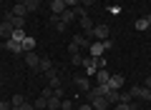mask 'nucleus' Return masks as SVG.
I'll use <instances>...</instances> for the list:
<instances>
[{"mask_svg":"<svg viewBox=\"0 0 151 110\" xmlns=\"http://www.w3.org/2000/svg\"><path fill=\"white\" fill-rule=\"evenodd\" d=\"M108 35H111V28H108L106 23H98V25H93V30H91L88 38H93V40H106Z\"/></svg>","mask_w":151,"mask_h":110,"instance_id":"1","label":"nucleus"},{"mask_svg":"<svg viewBox=\"0 0 151 110\" xmlns=\"http://www.w3.org/2000/svg\"><path fill=\"white\" fill-rule=\"evenodd\" d=\"M129 93H131V98H134V100H151V90L146 88V85H134Z\"/></svg>","mask_w":151,"mask_h":110,"instance_id":"2","label":"nucleus"},{"mask_svg":"<svg viewBox=\"0 0 151 110\" xmlns=\"http://www.w3.org/2000/svg\"><path fill=\"white\" fill-rule=\"evenodd\" d=\"M103 53H106L103 40H91V45H88V55H91V58H103Z\"/></svg>","mask_w":151,"mask_h":110,"instance_id":"3","label":"nucleus"},{"mask_svg":"<svg viewBox=\"0 0 151 110\" xmlns=\"http://www.w3.org/2000/svg\"><path fill=\"white\" fill-rule=\"evenodd\" d=\"M73 83L78 85V90H81V93H88V90L93 88V83H91V78H88V75H76Z\"/></svg>","mask_w":151,"mask_h":110,"instance_id":"4","label":"nucleus"},{"mask_svg":"<svg viewBox=\"0 0 151 110\" xmlns=\"http://www.w3.org/2000/svg\"><path fill=\"white\" fill-rule=\"evenodd\" d=\"M13 33H15V28H13V23L5 18V20L0 23V38H3V40H10V38H13Z\"/></svg>","mask_w":151,"mask_h":110,"instance_id":"5","label":"nucleus"},{"mask_svg":"<svg viewBox=\"0 0 151 110\" xmlns=\"http://www.w3.org/2000/svg\"><path fill=\"white\" fill-rule=\"evenodd\" d=\"M3 48H5L8 53H15V55H23V43L13 40V38H10V40H5V45H3Z\"/></svg>","mask_w":151,"mask_h":110,"instance_id":"6","label":"nucleus"},{"mask_svg":"<svg viewBox=\"0 0 151 110\" xmlns=\"http://www.w3.org/2000/svg\"><path fill=\"white\" fill-rule=\"evenodd\" d=\"M65 10H68V8H65V3H63V0H50V13H53L55 18H60Z\"/></svg>","mask_w":151,"mask_h":110,"instance_id":"7","label":"nucleus"},{"mask_svg":"<svg viewBox=\"0 0 151 110\" xmlns=\"http://www.w3.org/2000/svg\"><path fill=\"white\" fill-rule=\"evenodd\" d=\"M25 58V65L28 68H33V70H38V63H40V55H35V50H30V53H25L23 55Z\"/></svg>","mask_w":151,"mask_h":110,"instance_id":"8","label":"nucleus"},{"mask_svg":"<svg viewBox=\"0 0 151 110\" xmlns=\"http://www.w3.org/2000/svg\"><path fill=\"white\" fill-rule=\"evenodd\" d=\"M83 68H86V75L91 78V75H96V70H98V65H96V58H83Z\"/></svg>","mask_w":151,"mask_h":110,"instance_id":"9","label":"nucleus"},{"mask_svg":"<svg viewBox=\"0 0 151 110\" xmlns=\"http://www.w3.org/2000/svg\"><path fill=\"white\" fill-rule=\"evenodd\" d=\"M78 23H81L83 35H91V30H93V18H91V15H83V18H78Z\"/></svg>","mask_w":151,"mask_h":110,"instance_id":"10","label":"nucleus"},{"mask_svg":"<svg viewBox=\"0 0 151 110\" xmlns=\"http://www.w3.org/2000/svg\"><path fill=\"white\" fill-rule=\"evenodd\" d=\"M88 103L93 105V110H106L108 108V100L103 98V95H98V98H88Z\"/></svg>","mask_w":151,"mask_h":110,"instance_id":"11","label":"nucleus"},{"mask_svg":"<svg viewBox=\"0 0 151 110\" xmlns=\"http://www.w3.org/2000/svg\"><path fill=\"white\" fill-rule=\"evenodd\" d=\"M48 70H53V60H50V58H40V63H38V70H35V73L45 75Z\"/></svg>","mask_w":151,"mask_h":110,"instance_id":"12","label":"nucleus"},{"mask_svg":"<svg viewBox=\"0 0 151 110\" xmlns=\"http://www.w3.org/2000/svg\"><path fill=\"white\" fill-rule=\"evenodd\" d=\"M124 83H126V78H124V75H119V73L113 75V73H111V80H108V85H111L113 90H121V88H124Z\"/></svg>","mask_w":151,"mask_h":110,"instance_id":"13","label":"nucleus"},{"mask_svg":"<svg viewBox=\"0 0 151 110\" xmlns=\"http://www.w3.org/2000/svg\"><path fill=\"white\" fill-rule=\"evenodd\" d=\"M108 80H111V73H108L106 68H98V70H96V83H98V85H106Z\"/></svg>","mask_w":151,"mask_h":110,"instance_id":"14","label":"nucleus"},{"mask_svg":"<svg viewBox=\"0 0 151 110\" xmlns=\"http://www.w3.org/2000/svg\"><path fill=\"white\" fill-rule=\"evenodd\" d=\"M10 15H15V18H25V15H28L25 3H15V5H13V13H10Z\"/></svg>","mask_w":151,"mask_h":110,"instance_id":"15","label":"nucleus"},{"mask_svg":"<svg viewBox=\"0 0 151 110\" xmlns=\"http://www.w3.org/2000/svg\"><path fill=\"white\" fill-rule=\"evenodd\" d=\"M73 43H76L78 48H86V50H88V45H91L88 35H83V33H81V35H73Z\"/></svg>","mask_w":151,"mask_h":110,"instance_id":"16","label":"nucleus"},{"mask_svg":"<svg viewBox=\"0 0 151 110\" xmlns=\"http://www.w3.org/2000/svg\"><path fill=\"white\" fill-rule=\"evenodd\" d=\"M106 100H108V105H116V103H119V100H121V93H119V90H108V93H106Z\"/></svg>","mask_w":151,"mask_h":110,"instance_id":"17","label":"nucleus"},{"mask_svg":"<svg viewBox=\"0 0 151 110\" xmlns=\"http://www.w3.org/2000/svg\"><path fill=\"white\" fill-rule=\"evenodd\" d=\"M33 108H35V110H48V98L38 95V98H35V103H33Z\"/></svg>","mask_w":151,"mask_h":110,"instance_id":"18","label":"nucleus"},{"mask_svg":"<svg viewBox=\"0 0 151 110\" xmlns=\"http://www.w3.org/2000/svg\"><path fill=\"white\" fill-rule=\"evenodd\" d=\"M8 20L13 23V28H15V30H23V28H25V18H15V15H8Z\"/></svg>","mask_w":151,"mask_h":110,"instance_id":"19","label":"nucleus"},{"mask_svg":"<svg viewBox=\"0 0 151 110\" xmlns=\"http://www.w3.org/2000/svg\"><path fill=\"white\" fill-rule=\"evenodd\" d=\"M30 50H35V40H33L30 35H25V40H23V55L30 53Z\"/></svg>","mask_w":151,"mask_h":110,"instance_id":"20","label":"nucleus"},{"mask_svg":"<svg viewBox=\"0 0 151 110\" xmlns=\"http://www.w3.org/2000/svg\"><path fill=\"white\" fill-rule=\"evenodd\" d=\"M48 110H60V98H58L55 93L48 98Z\"/></svg>","mask_w":151,"mask_h":110,"instance_id":"21","label":"nucleus"},{"mask_svg":"<svg viewBox=\"0 0 151 110\" xmlns=\"http://www.w3.org/2000/svg\"><path fill=\"white\" fill-rule=\"evenodd\" d=\"M60 20H63V23H65V25H70V23H73V20H76V13H73V8H68V10H65V13H63V15H60Z\"/></svg>","mask_w":151,"mask_h":110,"instance_id":"22","label":"nucleus"},{"mask_svg":"<svg viewBox=\"0 0 151 110\" xmlns=\"http://www.w3.org/2000/svg\"><path fill=\"white\" fill-rule=\"evenodd\" d=\"M149 20H146V15L144 18H139V20H136V30H141V33H149Z\"/></svg>","mask_w":151,"mask_h":110,"instance_id":"23","label":"nucleus"},{"mask_svg":"<svg viewBox=\"0 0 151 110\" xmlns=\"http://www.w3.org/2000/svg\"><path fill=\"white\" fill-rule=\"evenodd\" d=\"M25 8H28V13H35L40 8V0H25Z\"/></svg>","mask_w":151,"mask_h":110,"instance_id":"24","label":"nucleus"},{"mask_svg":"<svg viewBox=\"0 0 151 110\" xmlns=\"http://www.w3.org/2000/svg\"><path fill=\"white\" fill-rule=\"evenodd\" d=\"M116 110H136V103H116Z\"/></svg>","mask_w":151,"mask_h":110,"instance_id":"25","label":"nucleus"},{"mask_svg":"<svg viewBox=\"0 0 151 110\" xmlns=\"http://www.w3.org/2000/svg\"><path fill=\"white\" fill-rule=\"evenodd\" d=\"M23 103H25V98H23V95H13V100H10V105H13V108H20Z\"/></svg>","mask_w":151,"mask_h":110,"instance_id":"26","label":"nucleus"},{"mask_svg":"<svg viewBox=\"0 0 151 110\" xmlns=\"http://www.w3.org/2000/svg\"><path fill=\"white\" fill-rule=\"evenodd\" d=\"M73 13H76V18H83V15H88L83 5H76V8H73Z\"/></svg>","mask_w":151,"mask_h":110,"instance_id":"27","label":"nucleus"},{"mask_svg":"<svg viewBox=\"0 0 151 110\" xmlns=\"http://www.w3.org/2000/svg\"><path fill=\"white\" fill-rule=\"evenodd\" d=\"M13 40L23 43V40H25V30H15V33H13Z\"/></svg>","mask_w":151,"mask_h":110,"instance_id":"28","label":"nucleus"},{"mask_svg":"<svg viewBox=\"0 0 151 110\" xmlns=\"http://www.w3.org/2000/svg\"><path fill=\"white\" fill-rule=\"evenodd\" d=\"M70 63H73L76 68H78V65H83V58L78 55V53H76V55H70Z\"/></svg>","mask_w":151,"mask_h":110,"instance_id":"29","label":"nucleus"},{"mask_svg":"<svg viewBox=\"0 0 151 110\" xmlns=\"http://www.w3.org/2000/svg\"><path fill=\"white\" fill-rule=\"evenodd\" d=\"M60 110H73V100H60Z\"/></svg>","mask_w":151,"mask_h":110,"instance_id":"30","label":"nucleus"},{"mask_svg":"<svg viewBox=\"0 0 151 110\" xmlns=\"http://www.w3.org/2000/svg\"><path fill=\"white\" fill-rule=\"evenodd\" d=\"M53 93H55V90L50 88V85H45V88L40 90V95H43V98H50V95H53Z\"/></svg>","mask_w":151,"mask_h":110,"instance_id":"31","label":"nucleus"},{"mask_svg":"<svg viewBox=\"0 0 151 110\" xmlns=\"http://www.w3.org/2000/svg\"><path fill=\"white\" fill-rule=\"evenodd\" d=\"M121 93V90H119ZM119 103H134V98H131V93H121V100Z\"/></svg>","mask_w":151,"mask_h":110,"instance_id":"32","label":"nucleus"},{"mask_svg":"<svg viewBox=\"0 0 151 110\" xmlns=\"http://www.w3.org/2000/svg\"><path fill=\"white\" fill-rule=\"evenodd\" d=\"M65 8H76V5H81V0H63Z\"/></svg>","mask_w":151,"mask_h":110,"instance_id":"33","label":"nucleus"},{"mask_svg":"<svg viewBox=\"0 0 151 110\" xmlns=\"http://www.w3.org/2000/svg\"><path fill=\"white\" fill-rule=\"evenodd\" d=\"M78 50H81V48L76 45V43H70V45H68V53H70V55H76V53H78Z\"/></svg>","mask_w":151,"mask_h":110,"instance_id":"34","label":"nucleus"},{"mask_svg":"<svg viewBox=\"0 0 151 110\" xmlns=\"http://www.w3.org/2000/svg\"><path fill=\"white\" fill-rule=\"evenodd\" d=\"M103 48H106V53L113 48V40H111V38H106V40H103Z\"/></svg>","mask_w":151,"mask_h":110,"instance_id":"35","label":"nucleus"},{"mask_svg":"<svg viewBox=\"0 0 151 110\" xmlns=\"http://www.w3.org/2000/svg\"><path fill=\"white\" fill-rule=\"evenodd\" d=\"M0 110H13V105L5 103V100H0Z\"/></svg>","mask_w":151,"mask_h":110,"instance_id":"36","label":"nucleus"},{"mask_svg":"<svg viewBox=\"0 0 151 110\" xmlns=\"http://www.w3.org/2000/svg\"><path fill=\"white\" fill-rule=\"evenodd\" d=\"M76 110H93V105H91V103H83L81 108H76Z\"/></svg>","mask_w":151,"mask_h":110,"instance_id":"37","label":"nucleus"},{"mask_svg":"<svg viewBox=\"0 0 151 110\" xmlns=\"http://www.w3.org/2000/svg\"><path fill=\"white\" fill-rule=\"evenodd\" d=\"M81 3H83V8H88V5H93L96 0H81Z\"/></svg>","mask_w":151,"mask_h":110,"instance_id":"38","label":"nucleus"},{"mask_svg":"<svg viewBox=\"0 0 151 110\" xmlns=\"http://www.w3.org/2000/svg\"><path fill=\"white\" fill-rule=\"evenodd\" d=\"M144 85H146V88H149V90H151V75H149V78H146V80H144Z\"/></svg>","mask_w":151,"mask_h":110,"instance_id":"39","label":"nucleus"},{"mask_svg":"<svg viewBox=\"0 0 151 110\" xmlns=\"http://www.w3.org/2000/svg\"><path fill=\"white\" fill-rule=\"evenodd\" d=\"M146 20H149V25H151V13H149V15H146Z\"/></svg>","mask_w":151,"mask_h":110,"instance_id":"40","label":"nucleus"},{"mask_svg":"<svg viewBox=\"0 0 151 110\" xmlns=\"http://www.w3.org/2000/svg\"><path fill=\"white\" fill-rule=\"evenodd\" d=\"M3 45H5V43H3V40H0V48H3Z\"/></svg>","mask_w":151,"mask_h":110,"instance_id":"41","label":"nucleus"},{"mask_svg":"<svg viewBox=\"0 0 151 110\" xmlns=\"http://www.w3.org/2000/svg\"><path fill=\"white\" fill-rule=\"evenodd\" d=\"M15 3H25V0H15Z\"/></svg>","mask_w":151,"mask_h":110,"instance_id":"42","label":"nucleus"},{"mask_svg":"<svg viewBox=\"0 0 151 110\" xmlns=\"http://www.w3.org/2000/svg\"><path fill=\"white\" fill-rule=\"evenodd\" d=\"M149 38H151V28H149Z\"/></svg>","mask_w":151,"mask_h":110,"instance_id":"43","label":"nucleus"},{"mask_svg":"<svg viewBox=\"0 0 151 110\" xmlns=\"http://www.w3.org/2000/svg\"><path fill=\"white\" fill-rule=\"evenodd\" d=\"M73 110H76V108H73Z\"/></svg>","mask_w":151,"mask_h":110,"instance_id":"44","label":"nucleus"}]
</instances>
